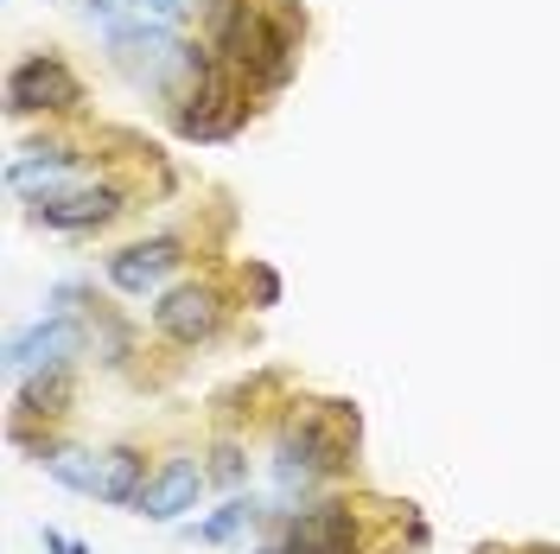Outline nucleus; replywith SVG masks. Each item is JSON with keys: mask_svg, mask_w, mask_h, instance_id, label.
I'll return each instance as SVG.
<instances>
[{"mask_svg": "<svg viewBox=\"0 0 560 554\" xmlns=\"http://www.w3.org/2000/svg\"><path fill=\"white\" fill-rule=\"evenodd\" d=\"M198 490H205V472H198L191 459H173V465H160V472L140 485L135 510L140 517H153V522H178L191 504H198Z\"/></svg>", "mask_w": 560, "mask_h": 554, "instance_id": "39448f33", "label": "nucleus"}, {"mask_svg": "<svg viewBox=\"0 0 560 554\" xmlns=\"http://www.w3.org/2000/svg\"><path fill=\"white\" fill-rule=\"evenodd\" d=\"M45 549L51 554H90L83 542H70V535H58V529H45Z\"/></svg>", "mask_w": 560, "mask_h": 554, "instance_id": "4468645a", "label": "nucleus"}, {"mask_svg": "<svg viewBox=\"0 0 560 554\" xmlns=\"http://www.w3.org/2000/svg\"><path fill=\"white\" fill-rule=\"evenodd\" d=\"M287 554H357V522H350V510H338V504L306 510V517L287 529Z\"/></svg>", "mask_w": 560, "mask_h": 554, "instance_id": "1a4fd4ad", "label": "nucleus"}, {"mask_svg": "<svg viewBox=\"0 0 560 554\" xmlns=\"http://www.w3.org/2000/svg\"><path fill=\"white\" fill-rule=\"evenodd\" d=\"M268 554H275V549H268ZM280 554H287V549H280Z\"/></svg>", "mask_w": 560, "mask_h": 554, "instance_id": "2eb2a0df", "label": "nucleus"}, {"mask_svg": "<svg viewBox=\"0 0 560 554\" xmlns=\"http://www.w3.org/2000/svg\"><path fill=\"white\" fill-rule=\"evenodd\" d=\"M248 517H255V504H243V497H236V504H223V510H217L205 529H198V535H205V542H230V535H236Z\"/></svg>", "mask_w": 560, "mask_h": 554, "instance_id": "ddd939ff", "label": "nucleus"}, {"mask_svg": "<svg viewBox=\"0 0 560 554\" xmlns=\"http://www.w3.org/2000/svg\"><path fill=\"white\" fill-rule=\"evenodd\" d=\"M121 210V192L115 185H90V192H45L33 205L38 223H51V230H96Z\"/></svg>", "mask_w": 560, "mask_h": 554, "instance_id": "423d86ee", "label": "nucleus"}, {"mask_svg": "<svg viewBox=\"0 0 560 554\" xmlns=\"http://www.w3.org/2000/svg\"><path fill=\"white\" fill-rule=\"evenodd\" d=\"M77 345H83V332H77L70 319H45V325L20 332V338L7 345V370L20 382L38 377V370H65L70 357H77Z\"/></svg>", "mask_w": 560, "mask_h": 554, "instance_id": "20e7f679", "label": "nucleus"}, {"mask_svg": "<svg viewBox=\"0 0 560 554\" xmlns=\"http://www.w3.org/2000/svg\"><path fill=\"white\" fill-rule=\"evenodd\" d=\"M338 440H325L318 434V420H300V427H287L280 434V485H313L318 472H331L338 465Z\"/></svg>", "mask_w": 560, "mask_h": 554, "instance_id": "6e6552de", "label": "nucleus"}, {"mask_svg": "<svg viewBox=\"0 0 560 554\" xmlns=\"http://www.w3.org/2000/svg\"><path fill=\"white\" fill-rule=\"evenodd\" d=\"M45 472L58 485L83 490V497H103V504H135L140 497V452L115 447V452H51Z\"/></svg>", "mask_w": 560, "mask_h": 554, "instance_id": "f257e3e1", "label": "nucleus"}, {"mask_svg": "<svg viewBox=\"0 0 560 554\" xmlns=\"http://www.w3.org/2000/svg\"><path fill=\"white\" fill-rule=\"evenodd\" d=\"M83 153H70V147H33L26 160H13L7 166V185H33L38 173H65V166H77Z\"/></svg>", "mask_w": 560, "mask_h": 554, "instance_id": "f8f14e48", "label": "nucleus"}, {"mask_svg": "<svg viewBox=\"0 0 560 554\" xmlns=\"http://www.w3.org/2000/svg\"><path fill=\"white\" fill-rule=\"evenodd\" d=\"M236 122H243V103H236V83L223 77V70H198V90L185 96V108H178V135L191 140H223L236 135Z\"/></svg>", "mask_w": 560, "mask_h": 554, "instance_id": "f03ea898", "label": "nucleus"}, {"mask_svg": "<svg viewBox=\"0 0 560 554\" xmlns=\"http://www.w3.org/2000/svg\"><path fill=\"white\" fill-rule=\"evenodd\" d=\"M223 325V300L210 293V287H173L166 300H160V332L178 338V345H198Z\"/></svg>", "mask_w": 560, "mask_h": 554, "instance_id": "0eeeda50", "label": "nucleus"}, {"mask_svg": "<svg viewBox=\"0 0 560 554\" xmlns=\"http://www.w3.org/2000/svg\"><path fill=\"white\" fill-rule=\"evenodd\" d=\"M173 268H178V243H173V236H153V243L121 249V255L108 262V280H115L121 293H147L153 280H166Z\"/></svg>", "mask_w": 560, "mask_h": 554, "instance_id": "9d476101", "label": "nucleus"}, {"mask_svg": "<svg viewBox=\"0 0 560 554\" xmlns=\"http://www.w3.org/2000/svg\"><path fill=\"white\" fill-rule=\"evenodd\" d=\"M77 96H83V90H77V77H70L58 58H26V65H13V77H7V108H20V115L70 108Z\"/></svg>", "mask_w": 560, "mask_h": 554, "instance_id": "7ed1b4c3", "label": "nucleus"}, {"mask_svg": "<svg viewBox=\"0 0 560 554\" xmlns=\"http://www.w3.org/2000/svg\"><path fill=\"white\" fill-rule=\"evenodd\" d=\"M191 0H96L108 26H173Z\"/></svg>", "mask_w": 560, "mask_h": 554, "instance_id": "9b49d317", "label": "nucleus"}]
</instances>
